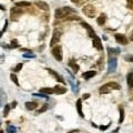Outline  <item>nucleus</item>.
<instances>
[{
	"label": "nucleus",
	"instance_id": "nucleus-1",
	"mask_svg": "<svg viewBox=\"0 0 133 133\" xmlns=\"http://www.w3.org/2000/svg\"><path fill=\"white\" fill-rule=\"evenodd\" d=\"M74 12H76V10L71 8V7H61V8L55 10V18H64V17L67 18L68 16H70V15H72Z\"/></svg>",
	"mask_w": 133,
	"mask_h": 133
},
{
	"label": "nucleus",
	"instance_id": "nucleus-2",
	"mask_svg": "<svg viewBox=\"0 0 133 133\" xmlns=\"http://www.w3.org/2000/svg\"><path fill=\"white\" fill-rule=\"evenodd\" d=\"M117 59L115 57H110L108 61V73H113L117 70Z\"/></svg>",
	"mask_w": 133,
	"mask_h": 133
},
{
	"label": "nucleus",
	"instance_id": "nucleus-3",
	"mask_svg": "<svg viewBox=\"0 0 133 133\" xmlns=\"http://www.w3.org/2000/svg\"><path fill=\"white\" fill-rule=\"evenodd\" d=\"M82 11L89 18H94L95 17V8H94L92 5H86L82 8Z\"/></svg>",
	"mask_w": 133,
	"mask_h": 133
},
{
	"label": "nucleus",
	"instance_id": "nucleus-4",
	"mask_svg": "<svg viewBox=\"0 0 133 133\" xmlns=\"http://www.w3.org/2000/svg\"><path fill=\"white\" fill-rule=\"evenodd\" d=\"M60 37H61V31L59 29H55L53 30V34H52V38H51V41H50V47H55L57 46L59 40H60Z\"/></svg>",
	"mask_w": 133,
	"mask_h": 133
},
{
	"label": "nucleus",
	"instance_id": "nucleus-5",
	"mask_svg": "<svg viewBox=\"0 0 133 133\" xmlns=\"http://www.w3.org/2000/svg\"><path fill=\"white\" fill-rule=\"evenodd\" d=\"M23 13V11H22V9L20 8V7H13V8H11L10 10V17H11V20H18V18Z\"/></svg>",
	"mask_w": 133,
	"mask_h": 133
},
{
	"label": "nucleus",
	"instance_id": "nucleus-6",
	"mask_svg": "<svg viewBox=\"0 0 133 133\" xmlns=\"http://www.w3.org/2000/svg\"><path fill=\"white\" fill-rule=\"evenodd\" d=\"M52 55L57 59L58 61H62V59H63L62 48H61L59 44H57V46H55V47L52 48Z\"/></svg>",
	"mask_w": 133,
	"mask_h": 133
},
{
	"label": "nucleus",
	"instance_id": "nucleus-7",
	"mask_svg": "<svg viewBox=\"0 0 133 133\" xmlns=\"http://www.w3.org/2000/svg\"><path fill=\"white\" fill-rule=\"evenodd\" d=\"M92 44H93V47L95 48L97 50H100L101 51L103 49V46H102V41L98 36H94L92 37Z\"/></svg>",
	"mask_w": 133,
	"mask_h": 133
},
{
	"label": "nucleus",
	"instance_id": "nucleus-8",
	"mask_svg": "<svg viewBox=\"0 0 133 133\" xmlns=\"http://www.w3.org/2000/svg\"><path fill=\"white\" fill-rule=\"evenodd\" d=\"M114 38H115V40H117V43H120V44H123V46H124V44H126L128 43V38H126V37L124 36V34H120V33H117L114 36Z\"/></svg>",
	"mask_w": 133,
	"mask_h": 133
},
{
	"label": "nucleus",
	"instance_id": "nucleus-9",
	"mask_svg": "<svg viewBox=\"0 0 133 133\" xmlns=\"http://www.w3.org/2000/svg\"><path fill=\"white\" fill-rule=\"evenodd\" d=\"M65 92H67V88H64V86H55L53 88V93H55V94H64Z\"/></svg>",
	"mask_w": 133,
	"mask_h": 133
},
{
	"label": "nucleus",
	"instance_id": "nucleus-10",
	"mask_svg": "<svg viewBox=\"0 0 133 133\" xmlns=\"http://www.w3.org/2000/svg\"><path fill=\"white\" fill-rule=\"evenodd\" d=\"M38 107V103L34 101H28L26 102V109L28 110V111H32V110H34L36 108Z\"/></svg>",
	"mask_w": 133,
	"mask_h": 133
},
{
	"label": "nucleus",
	"instance_id": "nucleus-11",
	"mask_svg": "<svg viewBox=\"0 0 133 133\" xmlns=\"http://www.w3.org/2000/svg\"><path fill=\"white\" fill-rule=\"evenodd\" d=\"M47 70H48V72H49V73H51V74H52V76L55 77V78L57 79V80L59 81V82H62V83H64V80H63V79L61 78L59 73H57V72H55V71H53L52 69H47Z\"/></svg>",
	"mask_w": 133,
	"mask_h": 133
},
{
	"label": "nucleus",
	"instance_id": "nucleus-12",
	"mask_svg": "<svg viewBox=\"0 0 133 133\" xmlns=\"http://www.w3.org/2000/svg\"><path fill=\"white\" fill-rule=\"evenodd\" d=\"M112 91V89L110 88L109 86H108V83H105V84H103V86L100 88V93H102V94H107V93H110V92Z\"/></svg>",
	"mask_w": 133,
	"mask_h": 133
},
{
	"label": "nucleus",
	"instance_id": "nucleus-13",
	"mask_svg": "<svg viewBox=\"0 0 133 133\" xmlns=\"http://www.w3.org/2000/svg\"><path fill=\"white\" fill-rule=\"evenodd\" d=\"M76 105H77V110H78V113H79V115H80L81 117H83L84 115H83V112H82V101H81V99L77 100V103H76Z\"/></svg>",
	"mask_w": 133,
	"mask_h": 133
},
{
	"label": "nucleus",
	"instance_id": "nucleus-14",
	"mask_svg": "<svg viewBox=\"0 0 133 133\" xmlns=\"http://www.w3.org/2000/svg\"><path fill=\"white\" fill-rule=\"evenodd\" d=\"M81 24H82V27H84V28L88 30L89 34H90L91 37H94V36H95V33H94V30H93V28H92L91 26H89V24L86 23V22H81Z\"/></svg>",
	"mask_w": 133,
	"mask_h": 133
},
{
	"label": "nucleus",
	"instance_id": "nucleus-15",
	"mask_svg": "<svg viewBox=\"0 0 133 133\" xmlns=\"http://www.w3.org/2000/svg\"><path fill=\"white\" fill-rule=\"evenodd\" d=\"M95 74H97V72H95V71H86V72H84L83 74H82V77H83L86 80H88V79L93 78Z\"/></svg>",
	"mask_w": 133,
	"mask_h": 133
},
{
	"label": "nucleus",
	"instance_id": "nucleus-16",
	"mask_svg": "<svg viewBox=\"0 0 133 133\" xmlns=\"http://www.w3.org/2000/svg\"><path fill=\"white\" fill-rule=\"evenodd\" d=\"M36 5L38 6V8L42 9V10H44V11H48V10H49V6H48L46 2H43V1H38Z\"/></svg>",
	"mask_w": 133,
	"mask_h": 133
},
{
	"label": "nucleus",
	"instance_id": "nucleus-17",
	"mask_svg": "<svg viewBox=\"0 0 133 133\" xmlns=\"http://www.w3.org/2000/svg\"><path fill=\"white\" fill-rule=\"evenodd\" d=\"M105 20H107V16H105L104 13H102L101 16L97 19V22H98L99 26H103V24L105 23Z\"/></svg>",
	"mask_w": 133,
	"mask_h": 133
},
{
	"label": "nucleus",
	"instance_id": "nucleus-18",
	"mask_svg": "<svg viewBox=\"0 0 133 133\" xmlns=\"http://www.w3.org/2000/svg\"><path fill=\"white\" fill-rule=\"evenodd\" d=\"M40 93H42V94H52L53 93V89L42 88V89H40Z\"/></svg>",
	"mask_w": 133,
	"mask_h": 133
},
{
	"label": "nucleus",
	"instance_id": "nucleus-19",
	"mask_svg": "<svg viewBox=\"0 0 133 133\" xmlns=\"http://www.w3.org/2000/svg\"><path fill=\"white\" fill-rule=\"evenodd\" d=\"M126 81H128V86L130 88H133V73H129L126 77Z\"/></svg>",
	"mask_w": 133,
	"mask_h": 133
},
{
	"label": "nucleus",
	"instance_id": "nucleus-20",
	"mask_svg": "<svg viewBox=\"0 0 133 133\" xmlns=\"http://www.w3.org/2000/svg\"><path fill=\"white\" fill-rule=\"evenodd\" d=\"M69 64H70V67L72 68V70H73V72L74 73H77L79 71V65L74 63V60H71L70 62H69Z\"/></svg>",
	"mask_w": 133,
	"mask_h": 133
},
{
	"label": "nucleus",
	"instance_id": "nucleus-21",
	"mask_svg": "<svg viewBox=\"0 0 133 133\" xmlns=\"http://www.w3.org/2000/svg\"><path fill=\"white\" fill-rule=\"evenodd\" d=\"M31 3L30 2H28V1H19V2H17L16 3V6L17 7H28V6H30Z\"/></svg>",
	"mask_w": 133,
	"mask_h": 133
},
{
	"label": "nucleus",
	"instance_id": "nucleus-22",
	"mask_svg": "<svg viewBox=\"0 0 133 133\" xmlns=\"http://www.w3.org/2000/svg\"><path fill=\"white\" fill-rule=\"evenodd\" d=\"M10 79H11V81H12L13 83L16 84V86H20V84H19V81H18V78H17L16 74H13V73H12V74L10 76Z\"/></svg>",
	"mask_w": 133,
	"mask_h": 133
},
{
	"label": "nucleus",
	"instance_id": "nucleus-23",
	"mask_svg": "<svg viewBox=\"0 0 133 133\" xmlns=\"http://www.w3.org/2000/svg\"><path fill=\"white\" fill-rule=\"evenodd\" d=\"M10 105L9 104H6L5 105V109H3V117H7V115L9 114V112H10Z\"/></svg>",
	"mask_w": 133,
	"mask_h": 133
},
{
	"label": "nucleus",
	"instance_id": "nucleus-24",
	"mask_svg": "<svg viewBox=\"0 0 133 133\" xmlns=\"http://www.w3.org/2000/svg\"><path fill=\"white\" fill-rule=\"evenodd\" d=\"M119 111H120V120H119V122L122 123L123 120H124V110H123V108L121 107L120 109H119Z\"/></svg>",
	"mask_w": 133,
	"mask_h": 133
},
{
	"label": "nucleus",
	"instance_id": "nucleus-25",
	"mask_svg": "<svg viewBox=\"0 0 133 133\" xmlns=\"http://www.w3.org/2000/svg\"><path fill=\"white\" fill-rule=\"evenodd\" d=\"M48 108H49V105L48 104H44V105H42L41 108L39 109V111H38V113H43V112H46L48 110Z\"/></svg>",
	"mask_w": 133,
	"mask_h": 133
},
{
	"label": "nucleus",
	"instance_id": "nucleus-26",
	"mask_svg": "<svg viewBox=\"0 0 133 133\" xmlns=\"http://www.w3.org/2000/svg\"><path fill=\"white\" fill-rule=\"evenodd\" d=\"M23 58H36V55H34V53H32L31 51H28V52L27 53H24L23 55Z\"/></svg>",
	"mask_w": 133,
	"mask_h": 133
},
{
	"label": "nucleus",
	"instance_id": "nucleus-27",
	"mask_svg": "<svg viewBox=\"0 0 133 133\" xmlns=\"http://www.w3.org/2000/svg\"><path fill=\"white\" fill-rule=\"evenodd\" d=\"M22 67H23V64H22V63H18V64L16 65V68L13 69V71H15V72H18V71H20L21 69H22Z\"/></svg>",
	"mask_w": 133,
	"mask_h": 133
},
{
	"label": "nucleus",
	"instance_id": "nucleus-28",
	"mask_svg": "<svg viewBox=\"0 0 133 133\" xmlns=\"http://www.w3.org/2000/svg\"><path fill=\"white\" fill-rule=\"evenodd\" d=\"M7 132H8V133H16L17 132V129L15 128V126H8V129H7Z\"/></svg>",
	"mask_w": 133,
	"mask_h": 133
},
{
	"label": "nucleus",
	"instance_id": "nucleus-29",
	"mask_svg": "<svg viewBox=\"0 0 133 133\" xmlns=\"http://www.w3.org/2000/svg\"><path fill=\"white\" fill-rule=\"evenodd\" d=\"M17 47H19L18 41H17L16 39H13L12 41H11V46H10V48H17Z\"/></svg>",
	"mask_w": 133,
	"mask_h": 133
},
{
	"label": "nucleus",
	"instance_id": "nucleus-30",
	"mask_svg": "<svg viewBox=\"0 0 133 133\" xmlns=\"http://www.w3.org/2000/svg\"><path fill=\"white\" fill-rule=\"evenodd\" d=\"M128 8L131 9V10H133V0H130V1H128Z\"/></svg>",
	"mask_w": 133,
	"mask_h": 133
},
{
	"label": "nucleus",
	"instance_id": "nucleus-31",
	"mask_svg": "<svg viewBox=\"0 0 133 133\" xmlns=\"http://www.w3.org/2000/svg\"><path fill=\"white\" fill-rule=\"evenodd\" d=\"M125 60L126 61H133V55H125Z\"/></svg>",
	"mask_w": 133,
	"mask_h": 133
},
{
	"label": "nucleus",
	"instance_id": "nucleus-32",
	"mask_svg": "<svg viewBox=\"0 0 133 133\" xmlns=\"http://www.w3.org/2000/svg\"><path fill=\"white\" fill-rule=\"evenodd\" d=\"M109 125H110V124H108V125H103V126H101V128H100V129L104 131V130H107V128H108V126H109Z\"/></svg>",
	"mask_w": 133,
	"mask_h": 133
},
{
	"label": "nucleus",
	"instance_id": "nucleus-33",
	"mask_svg": "<svg viewBox=\"0 0 133 133\" xmlns=\"http://www.w3.org/2000/svg\"><path fill=\"white\" fill-rule=\"evenodd\" d=\"M71 1H72L73 3H79V2H81L82 0H71Z\"/></svg>",
	"mask_w": 133,
	"mask_h": 133
},
{
	"label": "nucleus",
	"instance_id": "nucleus-34",
	"mask_svg": "<svg viewBox=\"0 0 133 133\" xmlns=\"http://www.w3.org/2000/svg\"><path fill=\"white\" fill-rule=\"evenodd\" d=\"M89 97H90V94H84L83 97H82V99H88Z\"/></svg>",
	"mask_w": 133,
	"mask_h": 133
},
{
	"label": "nucleus",
	"instance_id": "nucleus-35",
	"mask_svg": "<svg viewBox=\"0 0 133 133\" xmlns=\"http://www.w3.org/2000/svg\"><path fill=\"white\" fill-rule=\"evenodd\" d=\"M130 40L131 41H133V30H132V32H131V34H130Z\"/></svg>",
	"mask_w": 133,
	"mask_h": 133
},
{
	"label": "nucleus",
	"instance_id": "nucleus-36",
	"mask_svg": "<svg viewBox=\"0 0 133 133\" xmlns=\"http://www.w3.org/2000/svg\"><path fill=\"white\" fill-rule=\"evenodd\" d=\"M79 132V130H72V131H70V132H68V133H78Z\"/></svg>",
	"mask_w": 133,
	"mask_h": 133
},
{
	"label": "nucleus",
	"instance_id": "nucleus-37",
	"mask_svg": "<svg viewBox=\"0 0 133 133\" xmlns=\"http://www.w3.org/2000/svg\"><path fill=\"white\" fill-rule=\"evenodd\" d=\"M16 105H17V102H16V101H13V103H12V104H11V105H10V107L15 108V107H16Z\"/></svg>",
	"mask_w": 133,
	"mask_h": 133
},
{
	"label": "nucleus",
	"instance_id": "nucleus-38",
	"mask_svg": "<svg viewBox=\"0 0 133 133\" xmlns=\"http://www.w3.org/2000/svg\"><path fill=\"white\" fill-rule=\"evenodd\" d=\"M0 10H5V7H3V6H1V5H0Z\"/></svg>",
	"mask_w": 133,
	"mask_h": 133
},
{
	"label": "nucleus",
	"instance_id": "nucleus-39",
	"mask_svg": "<svg viewBox=\"0 0 133 133\" xmlns=\"http://www.w3.org/2000/svg\"><path fill=\"white\" fill-rule=\"evenodd\" d=\"M1 36H2V31H0V38H1Z\"/></svg>",
	"mask_w": 133,
	"mask_h": 133
},
{
	"label": "nucleus",
	"instance_id": "nucleus-40",
	"mask_svg": "<svg viewBox=\"0 0 133 133\" xmlns=\"http://www.w3.org/2000/svg\"><path fill=\"white\" fill-rule=\"evenodd\" d=\"M1 94H2V90H0V95H1Z\"/></svg>",
	"mask_w": 133,
	"mask_h": 133
},
{
	"label": "nucleus",
	"instance_id": "nucleus-41",
	"mask_svg": "<svg viewBox=\"0 0 133 133\" xmlns=\"http://www.w3.org/2000/svg\"><path fill=\"white\" fill-rule=\"evenodd\" d=\"M0 133H3V131H0Z\"/></svg>",
	"mask_w": 133,
	"mask_h": 133
},
{
	"label": "nucleus",
	"instance_id": "nucleus-42",
	"mask_svg": "<svg viewBox=\"0 0 133 133\" xmlns=\"http://www.w3.org/2000/svg\"><path fill=\"white\" fill-rule=\"evenodd\" d=\"M0 124H1V121H0Z\"/></svg>",
	"mask_w": 133,
	"mask_h": 133
},
{
	"label": "nucleus",
	"instance_id": "nucleus-43",
	"mask_svg": "<svg viewBox=\"0 0 133 133\" xmlns=\"http://www.w3.org/2000/svg\"><path fill=\"white\" fill-rule=\"evenodd\" d=\"M128 1H130V0H128Z\"/></svg>",
	"mask_w": 133,
	"mask_h": 133
}]
</instances>
